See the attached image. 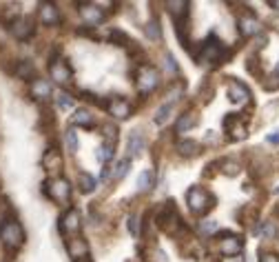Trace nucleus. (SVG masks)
Returning a JSON list of instances; mask_svg holds the SVG:
<instances>
[{
  "mask_svg": "<svg viewBox=\"0 0 279 262\" xmlns=\"http://www.w3.org/2000/svg\"><path fill=\"white\" fill-rule=\"evenodd\" d=\"M0 238H2L4 246L18 249V246L24 242V231L16 220H7V222H2V227H0Z\"/></svg>",
  "mask_w": 279,
  "mask_h": 262,
  "instance_id": "1",
  "label": "nucleus"
},
{
  "mask_svg": "<svg viewBox=\"0 0 279 262\" xmlns=\"http://www.w3.org/2000/svg\"><path fill=\"white\" fill-rule=\"evenodd\" d=\"M186 200H188V207L193 213H204L208 207H213V198L208 196V193L204 191V189L200 187H193L188 189V193H186Z\"/></svg>",
  "mask_w": 279,
  "mask_h": 262,
  "instance_id": "2",
  "label": "nucleus"
},
{
  "mask_svg": "<svg viewBox=\"0 0 279 262\" xmlns=\"http://www.w3.org/2000/svg\"><path fill=\"white\" fill-rule=\"evenodd\" d=\"M158 82H160L158 69H153V67H148V65L140 67V71H138V89H140V94H151L155 87H158Z\"/></svg>",
  "mask_w": 279,
  "mask_h": 262,
  "instance_id": "3",
  "label": "nucleus"
},
{
  "mask_svg": "<svg viewBox=\"0 0 279 262\" xmlns=\"http://www.w3.org/2000/svg\"><path fill=\"white\" fill-rule=\"evenodd\" d=\"M46 193H49L51 198L56 200V202H66L71 196V184L64 180V178H56V180L49 182V187H46Z\"/></svg>",
  "mask_w": 279,
  "mask_h": 262,
  "instance_id": "4",
  "label": "nucleus"
},
{
  "mask_svg": "<svg viewBox=\"0 0 279 262\" xmlns=\"http://www.w3.org/2000/svg\"><path fill=\"white\" fill-rule=\"evenodd\" d=\"M228 98L232 105H246L250 100V91L246 85H242L240 80H230L228 82Z\"/></svg>",
  "mask_w": 279,
  "mask_h": 262,
  "instance_id": "5",
  "label": "nucleus"
},
{
  "mask_svg": "<svg viewBox=\"0 0 279 262\" xmlns=\"http://www.w3.org/2000/svg\"><path fill=\"white\" fill-rule=\"evenodd\" d=\"M80 227H82V220H80V213H78L76 209H71L69 213L62 215V220H60V229L64 231V233L76 235L78 231H80Z\"/></svg>",
  "mask_w": 279,
  "mask_h": 262,
  "instance_id": "6",
  "label": "nucleus"
},
{
  "mask_svg": "<svg viewBox=\"0 0 279 262\" xmlns=\"http://www.w3.org/2000/svg\"><path fill=\"white\" fill-rule=\"evenodd\" d=\"M49 71H51V78L56 82H60V85H66V82L71 80V69L69 65L64 63V60H54V63L49 65Z\"/></svg>",
  "mask_w": 279,
  "mask_h": 262,
  "instance_id": "7",
  "label": "nucleus"
},
{
  "mask_svg": "<svg viewBox=\"0 0 279 262\" xmlns=\"http://www.w3.org/2000/svg\"><path fill=\"white\" fill-rule=\"evenodd\" d=\"M198 58H200V63H206V65L217 63V60L222 58V45L217 43V40H213V43H206L204 49L200 51Z\"/></svg>",
  "mask_w": 279,
  "mask_h": 262,
  "instance_id": "8",
  "label": "nucleus"
},
{
  "mask_svg": "<svg viewBox=\"0 0 279 262\" xmlns=\"http://www.w3.org/2000/svg\"><path fill=\"white\" fill-rule=\"evenodd\" d=\"M80 16H82V20H84L86 25H93V27L104 20V14H102L96 5H80Z\"/></svg>",
  "mask_w": 279,
  "mask_h": 262,
  "instance_id": "9",
  "label": "nucleus"
},
{
  "mask_svg": "<svg viewBox=\"0 0 279 262\" xmlns=\"http://www.w3.org/2000/svg\"><path fill=\"white\" fill-rule=\"evenodd\" d=\"M220 251L224 255H240L242 253V240L237 238V235H226V238H222L220 242Z\"/></svg>",
  "mask_w": 279,
  "mask_h": 262,
  "instance_id": "10",
  "label": "nucleus"
},
{
  "mask_svg": "<svg viewBox=\"0 0 279 262\" xmlns=\"http://www.w3.org/2000/svg\"><path fill=\"white\" fill-rule=\"evenodd\" d=\"M12 34L18 40H27L34 34V23L31 20H14L12 23Z\"/></svg>",
  "mask_w": 279,
  "mask_h": 262,
  "instance_id": "11",
  "label": "nucleus"
},
{
  "mask_svg": "<svg viewBox=\"0 0 279 262\" xmlns=\"http://www.w3.org/2000/svg\"><path fill=\"white\" fill-rule=\"evenodd\" d=\"M108 114H113L116 118H128L131 116V105L122 98H111L108 100Z\"/></svg>",
  "mask_w": 279,
  "mask_h": 262,
  "instance_id": "12",
  "label": "nucleus"
},
{
  "mask_svg": "<svg viewBox=\"0 0 279 262\" xmlns=\"http://www.w3.org/2000/svg\"><path fill=\"white\" fill-rule=\"evenodd\" d=\"M226 131H230V138L232 140H242V138H246V125L240 120V118H226Z\"/></svg>",
  "mask_w": 279,
  "mask_h": 262,
  "instance_id": "13",
  "label": "nucleus"
},
{
  "mask_svg": "<svg viewBox=\"0 0 279 262\" xmlns=\"http://www.w3.org/2000/svg\"><path fill=\"white\" fill-rule=\"evenodd\" d=\"M66 246H69V255L74 260H80L86 255V251H89V246H86V242L82 238H69V242H66Z\"/></svg>",
  "mask_w": 279,
  "mask_h": 262,
  "instance_id": "14",
  "label": "nucleus"
},
{
  "mask_svg": "<svg viewBox=\"0 0 279 262\" xmlns=\"http://www.w3.org/2000/svg\"><path fill=\"white\" fill-rule=\"evenodd\" d=\"M40 20H42V25H58V20H60L58 9H56L54 5L44 3L42 7H40Z\"/></svg>",
  "mask_w": 279,
  "mask_h": 262,
  "instance_id": "15",
  "label": "nucleus"
},
{
  "mask_svg": "<svg viewBox=\"0 0 279 262\" xmlns=\"http://www.w3.org/2000/svg\"><path fill=\"white\" fill-rule=\"evenodd\" d=\"M31 94H34L36 98H40V100L49 98V96H51V82L44 80V78L34 80V85H31Z\"/></svg>",
  "mask_w": 279,
  "mask_h": 262,
  "instance_id": "16",
  "label": "nucleus"
},
{
  "mask_svg": "<svg viewBox=\"0 0 279 262\" xmlns=\"http://www.w3.org/2000/svg\"><path fill=\"white\" fill-rule=\"evenodd\" d=\"M166 7H168V14L175 20H182L188 14V3L186 0H170V3H166Z\"/></svg>",
  "mask_w": 279,
  "mask_h": 262,
  "instance_id": "17",
  "label": "nucleus"
},
{
  "mask_svg": "<svg viewBox=\"0 0 279 262\" xmlns=\"http://www.w3.org/2000/svg\"><path fill=\"white\" fill-rule=\"evenodd\" d=\"M240 32L244 36H255L257 32H260V23H257V18L252 16H244L240 20Z\"/></svg>",
  "mask_w": 279,
  "mask_h": 262,
  "instance_id": "18",
  "label": "nucleus"
},
{
  "mask_svg": "<svg viewBox=\"0 0 279 262\" xmlns=\"http://www.w3.org/2000/svg\"><path fill=\"white\" fill-rule=\"evenodd\" d=\"M142 149H144V138L136 131L131 138H128V156H131V158L140 156V153H142Z\"/></svg>",
  "mask_w": 279,
  "mask_h": 262,
  "instance_id": "19",
  "label": "nucleus"
},
{
  "mask_svg": "<svg viewBox=\"0 0 279 262\" xmlns=\"http://www.w3.org/2000/svg\"><path fill=\"white\" fill-rule=\"evenodd\" d=\"M71 122H74V125H80V127H89V125H93V116L86 109H78L74 114V118H71Z\"/></svg>",
  "mask_w": 279,
  "mask_h": 262,
  "instance_id": "20",
  "label": "nucleus"
},
{
  "mask_svg": "<svg viewBox=\"0 0 279 262\" xmlns=\"http://www.w3.org/2000/svg\"><path fill=\"white\" fill-rule=\"evenodd\" d=\"M170 111H173V105H170V102H166V105H162L158 109V114H155V125H166V120L170 118Z\"/></svg>",
  "mask_w": 279,
  "mask_h": 262,
  "instance_id": "21",
  "label": "nucleus"
},
{
  "mask_svg": "<svg viewBox=\"0 0 279 262\" xmlns=\"http://www.w3.org/2000/svg\"><path fill=\"white\" fill-rule=\"evenodd\" d=\"M178 151L182 153V156H195V153H198V142L195 140H180Z\"/></svg>",
  "mask_w": 279,
  "mask_h": 262,
  "instance_id": "22",
  "label": "nucleus"
},
{
  "mask_svg": "<svg viewBox=\"0 0 279 262\" xmlns=\"http://www.w3.org/2000/svg\"><path fill=\"white\" fill-rule=\"evenodd\" d=\"M153 187V173L151 171H142L138 176V189L140 191H148Z\"/></svg>",
  "mask_w": 279,
  "mask_h": 262,
  "instance_id": "23",
  "label": "nucleus"
},
{
  "mask_svg": "<svg viewBox=\"0 0 279 262\" xmlns=\"http://www.w3.org/2000/svg\"><path fill=\"white\" fill-rule=\"evenodd\" d=\"M128 167H131V160L128 158H124V160H120L116 164V169H113V178L116 180H120V178H124L128 173Z\"/></svg>",
  "mask_w": 279,
  "mask_h": 262,
  "instance_id": "24",
  "label": "nucleus"
},
{
  "mask_svg": "<svg viewBox=\"0 0 279 262\" xmlns=\"http://www.w3.org/2000/svg\"><path fill=\"white\" fill-rule=\"evenodd\" d=\"M257 233H262L264 238H275L277 235V224L272 222V220H268V222H264L260 229H257Z\"/></svg>",
  "mask_w": 279,
  "mask_h": 262,
  "instance_id": "25",
  "label": "nucleus"
},
{
  "mask_svg": "<svg viewBox=\"0 0 279 262\" xmlns=\"http://www.w3.org/2000/svg\"><path fill=\"white\" fill-rule=\"evenodd\" d=\"M44 164H46V169H56V171H58V169L62 167V158L56 151H51V153L44 156Z\"/></svg>",
  "mask_w": 279,
  "mask_h": 262,
  "instance_id": "26",
  "label": "nucleus"
},
{
  "mask_svg": "<svg viewBox=\"0 0 279 262\" xmlns=\"http://www.w3.org/2000/svg\"><path fill=\"white\" fill-rule=\"evenodd\" d=\"M80 189L84 193H91L93 189H96V178L89 176V173H82L80 176Z\"/></svg>",
  "mask_w": 279,
  "mask_h": 262,
  "instance_id": "27",
  "label": "nucleus"
},
{
  "mask_svg": "<svg viewBox=\"0 0 279 262\" xmlns=\"http://www.w3.org/2000/svg\"><path fill=\"white\" fill-rule=\"evenodd\" d=\"M56 98H58V107L60 109H64V111H69V109H74L76 107V100L71 98L69 94H58Z\"/></svg>",
  "mask_w": 279,
  "mask_h": 262,
  "instance_id": "28",
  "label": "nucleus"
},
{
  "mask_svg": "<svg viewBox=\"0 0 279 262\" xmlns=\"http://www.w3.org/2000/svg\"><path fill=\"white\" fill-rule=\"evenodd\" d=\"M193 122H195V118H193V114H184L182 118H178V131H188L190 127H193Z\"/></svg>",
  "mask_w": 279,
  "mask_h": 262,
  "instance_id": "29",
  "label": "nucleus"
},
{
  "mask_svg": "<svg viewBox=\"0 0 279 262\" xmlns=\"http://www.w3.org/2000/svg\"><path fill=\"white\" fill-rule=\"evenodd\" d=\"M113 158V147L111 145H102L98 149V160L100 162H108Z\"/></svg>",
  "mask_w": 279,
  "mask_h": 262,
  "instance_id": "30",
  "label": "nucleus"
},
{
  "mask_svg": "<svg viewBox=\"0 0 279 262\" xmlns=\"http://www.w3.org/2000/svg\"><path fill=\"white\" fill-rule=\"evenodd\" d=\"M16 74H18L20 78H31V76H34V67H31L29 63H20L18 67H16Z\"/></svg>",
  "mask_w": 279,
  "mask_h": 262,
  "instance_id": "31",
  "label": "nucleus"
},
{
  "mask_svg": "<svg viewBox=\"0 0 279 262\" xmlns=\"http://www.w3.org/2000/svg\"><path fill=\"white\" fill-rule=\"evenodd\" d=\"M64 140H66V147H69V151H71V153H76V151H78V136H76V131H74V129L66 131Z\"/></svg>",
  "mask_w": 279,
  "mask_h": 262,
  "instance_id": "32",
  "label": "nucleus"
},
{
  "mask_svg": "<svg viewBox=\"0 0 279 262\" xmlns=\"http://www.w3.org/2000/svg\"><path fill=\"white\" fill-rule=\"evenodd\" d=\"M138 215H131V218H128V229H131V233L133 235H138L140 233V224H138Z\"/></svg>",
  "mask_w": 279,
  "mask_h": 262,
  "instance_id": "33",
  "label": "nucleus"
},
{
  "mask_svg": "<svg viewBox=\"0 0 279 262\" xmlns=\"http://www.w3.org/2000/svg\"><path fill=\"white\" fill-rule=\"evenodd\" d=\"M146 34L151 36V38H160V27H155V23H148L146 25Z\"/></svg>",
  "mask_w": 279,
  "mask_h": 262,
  "instance_id": "34",
  "label": "nucleus"
},
{
  "mask_svg": "<svg viewBox=\"0 0 279 262\" xmlns=\"http://www.w3.org/2000/svg\"><path fill=\"white\" fill-rule=\"evenodd\" d=\"M202 229L213 233V231H217V222H215V220H210V222H204V224H202Z\"/></svg>",
  "mask_w": 279,
  "mask_h": 262,
  "instance_id": "35",
  "label": "nucleus"
},
{
  "mask_svg": "<svg viewBox=\"0 0 279 262\" xmlns=\"http://www.w3.org/2000/svg\"><path fill=\"white\" fill-rule=\"evenodd\" d=\"M260 262H279V258L277 255H272V253H264Z\"/></svg>",
  "mask_w": 279,
  "mask_h": 262,
  "instance_id": "36",
  "label": "nucleus"
},
{
  "mask_svg": "<svg viewBox=\"0 0 279 262\" xmlns=\"http://www.w3.org/2000/svg\"><path fill=\"white\" fill-rule=\"evenodd\" d=\"M268 142H275V145H279V131L270 133V136H268Z\"/></svg>",
  "mask_w": 279,
  "mask_h": 262,
  "instance_id": "37",
  "label": "nucleus"
},
{
  "mask_svg": "<svg viewBox=\"0 0 279 262\" xmlns=\"http://www.w3.org/2000/svg\"><path fill=\"white\" fill-rule=\"evenodd\" d=\"M270 7H275V9H279V0H270Z\"/></svg>",
  "mask_w": 279,
  "mask_h": 262,
  "instance_id": "38",
  "label": "nucleus"
},
{
  "mask_svg": "<svg viewBox=\"0 0 279 262\" xmlns=\"http://www.w3.org/2000/svg\"><path fill=\"white\" fill-rule=\"evenodd\" d=\"M275 78H277V82H279V65H277V69H275Z\"/></svg>",
  "mask_w": 279,
  "mask_h": 262,
  "instance_id": "39",
  "label": "nucleus"
},
{
  "mask_svg": "<svg viewBox=\"0 0 279 262\" xmlns=\"http://www.w3.org/2000/svg\"><path fill=\"white\" fill-rule=\"evenodd\" d=\"M275 191H277V193H279V187H277V189H275Z\"/></svg>",
  "mask_w": 279,
  "mask_h": 262,
  "instance_id": "40",
  "label": "nucleus"
},
{
  "mask_svg": "<svg viewBox=\"0 0 279 262\" xmlns=\"http://www.w3.org/2000/svg\"><path fill=\"white\" fill-rule=\"evenodd\" d=\"M240 262H242V260H240Z\"/></svg>",
  "mask_w": 279,
  "mask_h": 262,
  "instance_id": "41",
  "label": "nucleus"
}]
</instances>
